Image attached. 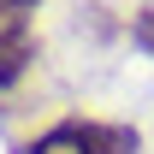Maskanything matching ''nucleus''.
<instances>
[{
    "mask_svg": "<svg viewBox=\"0 0 154 154\" xmlns=\"http://www.w3.org/2000/svg\"><path fill=\"white\" fill-rule=\"evenodd\" d=\"M142 136L136 125H119V119H59L36 142H24L18 154H136Z\"/></svg>",
    "mask_w": 154,
    "mask_h": 154,
    "instance_id": "f257e3e1",
    "label": "nucleus"
},
{
    "mask_svg": "<svg viewBox=\"0 0 154 154\" xmlns=\"http://www.w3.org/2000/svg\"><path fill=\"white\" fill-rule=\"evenodd\" d=\"M36 59V30L30 12H0V89H12Z\"/></svg>",
    "mask_w": 154,
    "mask_h": 154,
    "instance_id": "f03ea898",
    "label": "nucleus"
},
{
    "mask_svg": "<svg viewBox=\"0 0 154 154\" xmlns=\"http://www.w3.org/2000/svg\"><path fill=\"white\" fill-rule=\"evenodd\" d=\"M131 42L142 48V54H154V0H142V6H136V18H131Z\"/></svg>",
    "mask_w": 154,
    "mask_h": 154,
    "instance_id": "7ed1b4c3",
    "label": "nucleus"
},
{
    "mask_svg": "<svg viewBox=\"0 0 154 154\" xmlns=\"http://www.w3.org/2000/svg\"><path fill=\"white\" fill-rule=\"evenodd\" d=\"M36 0H0V12H30Z\"/></svg>",
    "mask_w": 154,
    "mask_h": 154,
    "instance_id": "20e7f679",
    "label": "nucleus"
}]
</instances>
